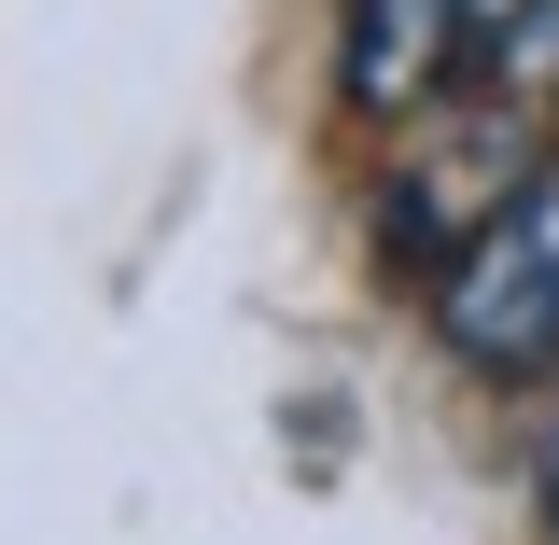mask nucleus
<instances>
[{
  "mask_svg": "<svg viewBox=\"0 0 559 545\" xmlns=\"http://www.w3.org/2000/svg\"><path fill=\"white\" fill-rule=\"evenodd\" d=\"M532 518H546V545H559V419H546V448H532Z\"/></svg>",
  "mask_w": 559,
  "mask_h": 545,
  "instance_id": "nucleus-4",
  "label": "nucleus"
},
{
  "mask_svg": "<svg viewBox=\"0 0 559 545\" xmlns=\"http://www.w3.org/2000/svg\"><path fill=\"white\" fill-rule=\"evenodd\" d=\"M336 28H349V98L364 112H433L448 98V70H462V14L448 0H336Z\"/></svg>",
  "mask_w": 559,
  "mask_h": 545,
  "instance_id": "nucleus-3",
  "label": "nucleus"
},
{
  "mask_svg": "<svg viewBox=\"0 0 559 545\" xmlns=\"http://www.w3.org/2000/svg\"><path fill=\"white\" fill-rule=\"evenodd\" d=\"M433 336L476 378H559V154L433 266Z\"/></svg>",
  "mask_w": 559,
  "mask_h": 545,
  "instance_id": "nucleus-1",
  "label": "nucleus"
},
{
  "mask_svg": "<svg viewBox=\"0 0 559 545\" xmlns=\"http://www.w3.org/2000/svg\"><path fill=\"white\" fill-rule=\"evenodd\" d=\"M532 127H546V112H503V98H476V84H462L433 127H419V154L392 168V238H406L419 266H448L489 210L546 168V154H532Z\"/></svg>",
  "mask_w": 559,
  "mask_h": 545,
  "instance_id": "nucleus-2",
  "label": "nucleus"
}]
</instances>
